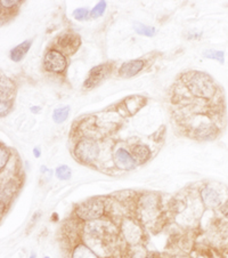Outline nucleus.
Listing matches in <instances>:
<instances>
[{"label": "nucleus", "mask_w": 228, "mask_h": 258, "mask_svg": "<svg viewBox=\"0 0 228 258\" xmlns=\"http://www.w3.org/2000/svg\"><path fill=\"white\" fill-rule=\"evenodd\" d=\"M186 86L193 95L201 98H211L216 93V85L210 75L203 72H192L185 77Z\"/></svg>", "instance_id": "f257e3e1"}, {"label": "nucleus", "mask_w": 228, "mask_h": 258, "mask_svg": "<svg viewBox=\"0 0 228 258\" xmlns=\"http://www.w3.org/2000/svg\"><path fill=\"white\" fill-rule=\"evenodd\" d=\"M99 146L91 138L80 139L74 147V155L82 164H91L99 157Z\"/></svg>", "instance_id": "f03ea898"}, {"label": "nucleus", "mask_w": 228, "mask_h": 258, "mask_svg": "<svg viewBox=\"0 0 228 258\" xmlns=\"http://www.w3.org/2000/svg\"><path fill=\"white\" fill-rule=\"evenodd\" d=\"M104 210H105V204L102 200L91 199L79 204L76 210V215L81 221L91 222L102 217Z\"/></svg>", "instance_id": "7ed1b4c3"}, {"label": "nucleus", "mask_w": 228, "mask_h": 258, "mask_svg": "<svg viewBox=\"0 0 228 258\" xmlns=\"http://www.w3.org/2000/svg\"><path fill=\"white\" fill-rule=\"evenodd\" d=\"M44 66L47 71L55 72V73H61L66 69V59L63 55L62 52L50 49L45 55Z\"/></svg>", "instance_id": "20e7f679"}, {"label": "nucleus", "mask_w": 228, "mask_h": 258, "mask_svg": "<svg viewBox=\"0 0 228 258\" xmlns=\"http://www.w3.org/2000/svg\"><path fill=\"white\" fill-rule=\"evenodd\" d=\"M57 45L59 49L65 54H73L80 46V37L74 32H65L58 37Z\"/></svg>", "instance_id": "39448f33"}, {"label": "nucleus", "mask_w": 228, "mask_h": 258, "mask_svg": "<svg viewBox=\"0 0 228 258\" xmlns=\"http://www.w3.org/2000/svg\"><path fill=\"white\" fill-rule=\"evenodd\" d=\"M110 73V66L108 64H100L98 66L92 67L89 72L87 79L84 83L85 88H92L96 85H98L100 81H103L104 79L107 77V74Z\"/></svg>", "instance_id": "423d86ee"}, {"label": "nucleus", "mask_w": 228, "mask_h": 258, "mask_svg": "<svg viewBox=\"0 0 228 258\" xmlns=\"http://www.w3.org/2000/svg\"><path fill=\"white\" fill-rule=\"evenodd\" d=\"M114 164L119 169L133 170L136 167V160L133 154L128 152L126 149H118L114 153Z\"/></svg>", "instance_id": "0eeeda50"}, {"label": "nucleus", "mask_w": 228, "mask_h": 258, "mask_svg": "<svg viewBox=\"0 0 228 258\" xmlns=\"http://www.w3.org/2000/svg\"><path fill=\"white\" fill-rule=\"evenodd\" d=\"M122 233L125 235L126 240L133 245L139 242L141 238V230L132 219H126L122 223Z\"/></svg>", "instance_id": "6e6552de"}, {"label": "nucleus", "mask_w": 228, "mask_h": 258, "mask_svg": "<svg viewBox=\"0 0 228 258\" xmlns=\"http://www.w3.org/2000/svg\"><path fill=\"white\" fill-rule=\"evenodd\" d=\"M201 198L203 203L208 208H217L222 206V194H220L218 190L215 188L207 187L202 190L201 192Z\"/></svg>", "instance_id": "1a4fd4ad"}, {"label": "nucleus", "mask_w": 228, "mask_h": 258, "mask_svg": "<svg viewBox=\"0 0 228 258\" xmlns=\"http://www.w3.org/2000/svg\"><path fill=\"white\" fill-rule=\"evenodd\" d=\"M144 67V62L141 60H133L129 61L125 64H122L120 70H119V74L122 78H130L136 75L138 72Z\"/></svg>", "instance_id": "9d476101"}, {"label": "nucleus", "mask_w": 228, "mask_h": 258, "mask_svg": "<svg viewBox=\"0 0 228 258\" xmlns=\"http://www.w3.org/2000/svg\"><path fill=\"white\" fill-rule=\"evenodd\" d=\"M132 154L136 162L138 164H144L146 162L149 158H151V150L149 147L144 145V144H137L133 147Z\"/></svg>", "instance_id": "9b49d317"}, {"label": "nucleus", "mask_w": 228, "mask_h": 258, "mask_svg": "<svg viewBox=\"0 0 228 258\" xmlns=\"http://www.w3.org/2000/svg\"><path fill=\"white\" fill-rule=\"evenodd\" d=\"M217 135V128L215 125L202 124L195 129V136L199 139H212Z\"/></svg>", "instance_id": "f8f14e48"}, {"label": "nucleus", "mask_w": 228, "mask_h": 258, "mask_svg": "<svg viewBox=\"0 0 228 258\" xmlns=\"http://www.w3.org/2000/svg\"><path fill=\"white\" fill-rule=\"evenodd\" d=\"M31 44V40H27L23 41V43L20 45H17V46L13 48L12 52H10V59H12L14 62H20V61L24 58L25 54L29 52Z\"/></svg>", "instance_id": "ddd939ff"}, {"label": "nucleus", "mask_w": 228, "mask_h": 258, "mask_svg": "<svg viewBox=\"0 0 228 258\" xmlns=\"http://www.w3.org/2000/svg\"><path fill=\"white\" fill-rule=\"evenodd\" d=\"M193 258H223V256L217 252V250L212 248H207V247H203V248H196L192 253Z\"/></svg>", "instance_id": "4468645a"}, {"label": "nucleus", "mask_w": 228, "mask_h": 258, "mask_svg": "<svg viewBox=\"0 0 228 258\" xmlns=\"http://www.w3.org/2000/svg\"><path fill=\"white\" fill-rule=\"evenodd\" d=\"M72 258H98L96 254L86 245H78L72 252Z\"/></svg>", "instance_id": "2eb2a0df"}, {"label": "nucleus", "mask_w": 228, "mask_h": 258, "mask_svg": "<svg viewBox=\"0 0 228 258\" xmlns=\"http://www.w3.org/2000/svg\"><path fill=\"white\" fill-rule=\"evenodd\" d=\"M70 115V106H61L57 108L53 113V119L56 124H62L67 119Z\"/></svg>", "instance_id": "dca6fc26"}, {"label": "nucleus", "mask_w": 228, "mask_h": 258, "mask_svg": "<svg viewBox=\"0 0 228 258\" xmlns=\"http://www.w3.org/2000/svg\"><path fill=\"white\" fill-rule=\"evenodd\" d=\"M134 28H135V31H136L138 35L146 36V37H153L155 35V28L141 24L139 22H135Z\"/></svg>", "instance_id": "f3484780"}, {"label": "nucleus", "mask_w": 228, "mask_h": 258, "mask_svg": "<svg viewBox=\"0 0 228 258\" xmlns=\"http://www.w3.org/2000/svg\"><path fill=\"white\" fill-rule=\"evenodd\" d=\"M203 55L207 59H211V60H217L219 63H224L225 62V54L224 52L220 51H215V49H208L203 53Z\"/></svg>", "instance_id": "a211bd4d"}, {"label": "nucleus", "mask_w": 228, "mask_h": 258, "mask_svg": "<svg viewBox=\"0 0 228 258\" xmlns=\"http://www.w3.org/2000/svg\"><path fill=\"white\" fill-rule=\"evenodd\" d=\"M71 175H72V172H71V169L65 165H61L56 168V176H57L58 180L67 181L71 178Z\"/></svg>", "instance_id": "6ab92c4d"}, {"label": "nucleus", "mask_w": 228, "mask_h": 258, "mask_svg": "<svg viewBox=\"0 0 228 258\" xmlns=\"http://www.w3.org/2000/svg\"><path fill=\"white\" fill-rule=\"evenodd\" d=\"M105 8H106V2L105 1H99L91 12V18H97V17L102 16Z\"/></svg>", "instance_id": "aec40b11"}, {"label": "nucleus", "mask_w": 228, "mask_h": 258, "mask_svg": "<svg viewBox=\"0 0 228 258\" xmlns=\"http://www.w3.org/2000/svg\"><path fill=\"white\" fill-rule=\"evenodd\" d=\"M10 157V153L7 147L5 146H1V149H0V168L1 170L5 168V166L7 164V161H8V159Z\"/></svg>", "instance_id": "412c9836"}, {"label": "nucleus", "mask_w": 228, "mask_h": 258, "mask_svg": "<svg viewBox=\"0 0 228 258\" xmlns=\"http://www.w3.org/2000/svg\"><path fill=\"white\" fill-rule=\"evenodd\" d=\"M88 13H89L88 9H86V8H78V9L74 10L73 16H74V18H76V20H78V21H84V20H86V18H87Z\"/></svg>", "instance_id": "4be33fe9"}, {"label": "nucleus", "mask_w": 228, "mask_h": 258, "mask_svg": "<svg viewBox=\"0 0 228 258\" xmlns=\"http://www.w3.org/2000/svg\"><path fill=\"white\" fill-rule=\"evenodd\" d=\"M21 2L22 1H16V0H10V1H8V0H3V1H1V5L2 7H6V8H12V7L20 5Z\"/></svg>", "instance_id": "5701e85b"}, {"label": "nucleus", "mask_w": 228, "mask_h": 258, "mask_svg": "<svg viewBox=\"0 0 228 258\" xmlns=\"http://www.w3.org/2000/svg\"><path fill=\"white\" fill-rule=\"evenodd\" d=\"M10 108H12L10 101H1V116L6 115V113L9 111Z\"/></svg>", "instance_id": "b1692460"}, {"label": "nucleus", "mask_w": 228, "mask_h": 258, "mask_svg": "<svg viewBox=\"0 0 228 258\" xmlns=\"http://www.w3.org/2000/svg\"><path fill=\"white\" fill-rule=\"evenodd\" d=\"M220 212H222L224 217L228 219V199L220 206Z\"/></svg>", "instance_id": "393cba45"}, {"label": "nucleus", "mask_w": 228, "mask_h": 258, "mask_svg": "<svg viewBox=\"0 0 228 258\" xmlns=\"http://www.w3.org/2000/svg\"><path fill=\"white\" fill-rule=\"evenodd\" d=\"M33 152H35V155H36V158H39V157H40V152H39L38 147H36V149H35V150H33Z\"/></svg>", "instance_id": "a878e982"}, {"label": "nucleus", "mask_w": 228, "mask_h": 258, "mask_svg": "<svg viewBox=\"0 0 228 258\" xmlns=\"http://www.w3.org/2000/svg\"><path fill=\"white\" fill-rule=\"evenodd\" d=\"M39 108H31V111H33L35 113H38V111H39Z\"/></svg>", "instance_id": "bb28decb"}, {"label": "nucleus", "mask_w": 228, "mask_h": 258, "mask_svg": "<svg viewBox=\"0 0 228 258\" xmlns=\"http://www.w3.org/2000/svg\"><path fill=\"white\" fill-rule=\"evenodd\" d=\"M30 258H36V254H32L31 257H30Z\"/></svg>", "instance_id": "cd10ccee"}, {"label": "nucleus", "mask_w": 228, "mask_h": 258, "mask_svg": "<svg viewBox=\"0 0 228 258\" xmlns=\"http://www.w3.org/2000/svg\"><path fill=\"white\" fill-rule=\"evenodd\" d=\"M45 258H49V257H45Z\"/></svg>", "instance_id": "c85d7f7f"}]
</instances>
